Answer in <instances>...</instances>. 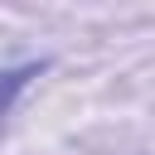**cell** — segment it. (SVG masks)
Segmentation results:
<instances>
[{
	"label": "cell",
	"instance_id": "1",
	"mask_svg": "<svg viewBox=\"0 0 155 155\" xmlns=\"http://www.w3.org/2000/svg\"><path fill=\"white\" fill-rule=\"evenodd\" d=\"M44 58H24V63H5L0 68V126L10 121V111L19 107V97L29 92V82L34 78H44Z\"/></svg>",
	"mask_w": 155,
	"mask_h": 155
}]
</instances>
